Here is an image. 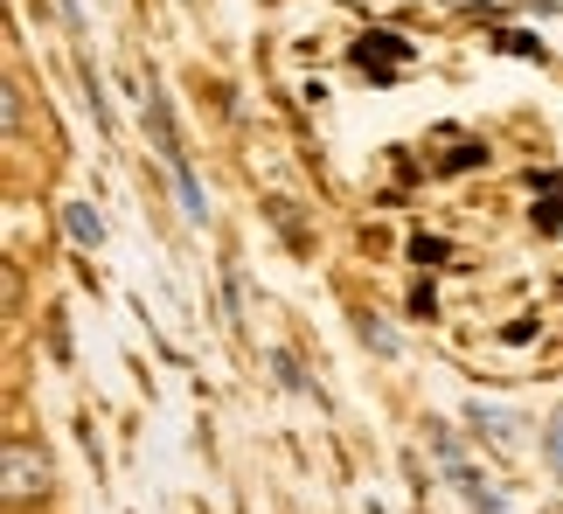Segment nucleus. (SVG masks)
<instances>
[{
    "label": "nucleus",
    "instance_id": "f257e3e1",
    "mask_svg": "<svg viewBox=\"0 0 563 514\" xmlns=\"http://www.w3.org/2000/svg\"><path fill=\"white\" fill-rule=\"evenodd\" d=\"M0 473H8V507H29V501L49 494V459H42L29 438L0 445Z\"/></svg>",
    "mask_w": 563,
    "mask_h": 514
},
{
    "label": "nucleus",
    "instance_id": "f03ea898",
    "mask_svg": "<svg viewBox=\"0 0 563 514\" xmlns=\"http://www.w3.org/2000/svg\"><path fill=\"white\" fill-rule=\"evenodd\" d=\"M452 480H460V494H466V507H473V514H508V501H501V494H487V480L473 473L466 459H452Z\"/></svg>",
    "mask_w": 563,
    "mask_h": 514
},
{
    "label": "nucleus",
    "instance_id": "7ed1b4c3",
    "mask_svg": "<svg viewBox=\"0 0 563 514\" xmlns=\"http://www.w3.org/2000/svg\"><path fill=\"white\" fill-rule=\"evenodd\" d=\"M63 230H70L77 244H91V250H98V237H104V223H98L91 202H70V209H63Z\"/></svg>",
    "mask_w": 563,
    "mask_h": 514
},
{
    "label": "nucleus",
    "instance_id": "20e7f679",
    "mask_svg": "<svg viewBox=\"0 0 563 514\" xmlns=\"http://www.w3.org/2000/svg\"><path fill=\"white\" fill-rule=\"evenodd\" d=\"M473 424H481L487 438H515V424H508L501 411H481V403H473Z\"/></svg>",
    "mask_w": 563,
    "mask_h": 514
},
{
    "label": "nucleus",
    "instance_id": "39448f33",
    "mask_svg": "<svg viewBox=\"0 0 563 514\" xmlns=\"http://www.w3.org/2000/svg\"><path fill=\"white\" fill-rule=\"evenodd\" d=\"M362 340H369V348H383V355L397 348V340H389V327H376V320H362Z\"/></svg>",
    "mask_w": 563,
    "mask_h": 514
},
{
    "label": "nucleus",
    "instance_id": "423d86ee",
    "mask_svg": "<svg viewBox=\"0 0 563 514\" xmlns=\"http://www.w3.org/2000/svg\"><path fill=\"white\" fill-rule=\"evenodd\" d=\"M550 459H556V466H563V411H556V417H550Z\"/></svg>",
    "mask_w": 563,
    "mask_h": 514
}]
</instances>
